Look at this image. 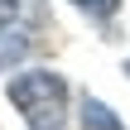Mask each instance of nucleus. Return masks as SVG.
Listing matches in <instances>:
<instances>
[{
    "label": "nucleus",
    "mask_w": 130,
    "mask_h": 130,
    "mask_svg": "<svg viewBox=\"0 0 130 130\" xmlns=\"http://www.w3.org/2000/svg\"><path fill=\"white\" fill-rule=\"evenodd\" d=\"M125 77H130V63H125Z\"/></svg>",
    "instance_id": "423d86ee"
},
{
    "label": "nucleus",
    "mask_w": 130,
    "mask_h": 130,
    "mask_svg": "<svg viewBox=\"0 0 130 130\" xmlns=\"http://www.w3.org/2000/svg\"><path fill=\"white\" fill-rule=\"evenodd\" d=\"M77 10H87V14H96V19H106V14H116V5L121 0H72Z\"/></svg>",
    "instance_id": "20e7f679"
},
{
    "label": "nucleus",
    "mask_w": 130,
    "mask_h": 130,
    "mask_svg": "<svg viewBox=\"0 0 130 130\" xmlns=\"http://www.w3.org/2000/svg\"><path fill=\"white\" fill-rule=\"evenodd\" d=\"M10 101L29 116L34 130H63V101H68V87L58 72L39 68V72H19L10 82Z\"/></svg>",
    "instance_id": "f257e3e1"
},
{
    "label": "nucleus",
    "mask_w": 130,
    "mask_h": 130,
    "mask_svg": "<svg viewBox=\"0 0 130 130\" xmlns=\"http://www.w3.org/2000/svg\"><path fill=\"white\" fill-rule=\"evenodd\" d=\"M82 130H125V125L111 116V106H106V101L87 96V101H82Z\"/></svg>",
    "instance_id": "7ed1b4c3"
},
{
    "label": "nucleus",
    "mask_w": 130,
    "mask_h": 130,
    "mask_svg": "<svg viewBox=\"0 0 130 130\" xmlns=\"http://www.w3.org/2000/svg\"><path fill=\"white\" fill-rule=\"evenodd\" d=\"M24 53H29V34L14 29V24H0V72L24 63Z\"/></svg>",
    "instance_id": "f03ea898"
},
{
    "label": "nucleus",
    "mask_w": 130,
    "mask_h": 130,
    "mask_svg": "<svg viewBox=\"0 0 130 130\" xmlns=\"http://www.w3.org/2000/svg\"><path fill=\"white\" fill-rule=\"evenodd\" d=\"M14 14H19V0H0V24H10Z\"/></svg>",
    "instance_id": "39448f33"
}]
</instances>
